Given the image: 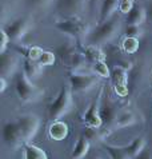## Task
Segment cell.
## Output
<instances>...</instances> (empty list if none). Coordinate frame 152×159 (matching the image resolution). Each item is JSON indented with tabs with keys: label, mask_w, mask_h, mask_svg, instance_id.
<instances>
[{
	"label": "cell",
	"mask_w": 152,
	"mask_h": 159,
	"mask_svg": "<svg viewBox=\"0 0 152 159\" xmlns=\"http://www.w3.org/2000/svg\"><path fill=\"white\" fill-rule=\"evenodd\" d=\"M99 107H100V96L97 100H93L83 114V122L86 123L87 126L96 127V129H100V127L104 126L103 119L100 116Z\"/></svg>",
	"instance_id": "cell-14"
},
{
	"label": "cell",
	"mask_w": 152,
	"mask_h": 159,
	"mask_svg": "<svg viewBox=\"0 0 152 159\" xmlns=\"http://www.w3.org/2000/svg\"><path fill=\"white\" fill-rule=\"evenodd\" d=\"M2 138H3V142L6 143L8 147H12V148L17 147L19 144H23L17 120L4 123L3 129H2Z\"/></svg>",
	"instance_id": "cell-13"
},
{
	"label": "cell",
	"mask_w": 152,
	"mask_h": 159,
	"mask_svg": "<svg viewBox=\"0 0 152 159\" xmlns=\"http://www.w3.org/2000/svg\"><path fill=\"white\" fill-rule=\"evenodd\" d=\"M0 39H2V44H0V54L2 52H6L8 50V43H11V39L8 36V34L4 31V28H2V32H0Z\"/></svg>",
	"instance_id": "cell-32"
},
{
	"label": "cell",
	"mask_w": 152,
	"mask_h": 159,
	"mask_svg": "<svg viewBox=\"0 0 152 159\" xmlns=\"http://www.w3.org/2000/svg\"><path fill=\"white\" fill-rule=\"evenodd\" d=\"M145 10H147V23L152 25V0H148Z\"/></svg>",
	"instance_id": "cell-34"
},
{
	"label": "cell",
	"mask_w": 152,
	"mask_h": 159,
	"mask_svg": "<svg viewBox=\"0 0 152 159\" xmlns=\"http://www.w3.org/2000/svg\"><path fill=\"white\" fill-rule=\"evenodd\" d=\"M59 59L61 64L67 68L72 70V72H83L84 68L88 67L89 61L86 59L82 51H79L74 44H63L57 50Z\"/></svg>",
	"instance_id": "cell-3"
},
{
	"label": "cell",
	"mask_w": 152,
	"mask_h": 159,
	"mask_svg": "<svg viewBox=\"0 0 152 159\" xmlns=\"http://www.w3.org/2000/svg\"><path fill=\"white\" fill-rule=\"evenodd\" d=\"M74 106V91L71 86H64L48 107V118L51 120H59L67 115Z\"/></svg>",
	"instance_id": "cell-4"
},
{
	"label": "cell",
	"mask_w": 152,
	"mask_h": 159,
	"mask_svg": "<svg viewBox=\"0 0 152 159\" xmlns=\"http://www.w3.org/2000/svg\"><path fill=\"white\" fill-rule=\"evenodd\" d=\"M7 88V79L0 78V92H4Z\"/></svg>",
	"instance_id": "cell-35"
},
{
	"label": "cell",
	"mask_w": 152,
	"mask_h": 159,
	"mask_svg": "<svg viewBox=\"0 0 152 159\" xmlns=\"http://www.w3.org/2000/svg\"><path fill=\"white\" fill-rule=\"evenodd\" d=\"M99 111H100V116L103 119V123L107 126V127H111V126H115V122L119 116V107L118 104L112 100L111 96H101L100 94V107H99Z\"/></svg>",
	"instance_id": "cell-11"
},
{
	"label": "cell",
	"mask_w": 152,
	"mask_h": 159,
	"mask_svg": "<svg viewBox=\"0 0 152 159\" xmlns=\"http://www.w3.org/2000/svg\"><path fill=\"white\" fill-rule=\"evenodd\" d=\"M103 147L110 155L111 159H129L124 146H114V144H103Z\"/></svg>",
	"instance_id": "cell-24"
},
{
	"label": "cell",
	"mask_w": 152,
	"mask_h": 159,
	"mask_svg": "<svg viewBox=\"0 0 152 159\" xmlns=\"http://www.w3.org/2000/svg\"><path fill=\"white\" fill-rule=\"evenodd\" d=\"M147 21V10L145 6H136L132 8V11L124 16V24H136L141 25Z\"/></svg>",
	"instance_id": "cell-17"
},
{
	"label": "cell",
	"mask_w": 152,
	"mask_h": 159,
	"mask_svg": "<svg viewBox=\"0 0 152 159\" xmlns=\"http://www.w3.org/2000/svg\"><path fill=\"white\" fill-rule=\"evenodd\" d=\"M15 92L23 103H38L44 95V91L35 86L23 71L16 75Z\"/></svg>",
	"instance_id": "cell-5"
},
{
	"label": "cell",
	"mask_w": 152,
	"mask_h": 159,
	"mask_svg": "<svg viewBox=\"0 0 152 159\" xmlns=\"http://www.w3.org/2000/svg\"><path fill=\"white\" fill-rule=\"evenodd\" d=\"M144 31L141 25L136 24H124L123 27V35L124 36H131V38H141Z\"/></svg>",
	"instance_id": "cell-29"
},
{
	"label": "cell",
	"mask_w": 152,
	"mask_h": 159,
	"mask_svg": "<svg viewBox=\"0 0 152 159\" xmlns=\"http://www.w3.org/2000/svg\"><path fill=\"white\" fill-rule=\"evenodd\" d=\"M38 61H39V64H40V66H43V67H50V66H53V64H55L56 56H55V54H53V52L44 50V51H43V54H42V56L39 58Z\"/></svg>",
	"instance_id": "cell-30"
},
{
	"label": "cell",
	"mask_w": 152,
	"mask_h": 159,
	"mask_svg": "<svg viewBox=\"0 0 152 159\" xmlns=\"http://www.w3.org/2000/svg\"><path fill=\"white\" fill-rule=\"evenodd\" d=\"M34 27V19L29 15H23L13 19L4 25V31L8 34L11 42H20Z\"/></svg>",
	"instance_id": "cell-9"
},
{
	"label": "cell",
	"mask_w": 152,
	"mask_h": 159,
	"mask_svg": "<svg viewBox=\"0 0 152 159\" xmlns=\"http://www.w3.org/2000/svg\"><path fill=\"white\" fill-rule=\"evenodd\" d=\"M119 2L120 0H101L99 16H97L96 23H101V21L108 20L116 12H119Z\"/></svg>",
	"instance_id": "cell-16"
},
{
	"label": "cell",
	"mask_w": 152,
	"mask_h": 159,
	"mask_svg": "<svg viewBox=\"0 0 152 159\" xmlns=\"http://www.w3.org/2000/svg\"><path fill=\"white\" fill-rule=\"evenodd\" d=\"M126 147V151L128 154L129 159H133L136 158L139 154L147 147V142H145V138L144 136H136L135 139H132L129 143L124 144Z\"/></svg>",
	"instance_id": "cell-20"
},
{
	"label": "cell",
	"mask_w": 152,
	"mask_h": 159,
	"mask_svg": "<svg viewBox=\"0 0 152 159\" xmlns=\"http://www.w3.org/2000/svg\"><path fill=\"white\" fill-rule=\"evenodd\" d=\"M133 159H152V151H151V148L147 146V147L143 150L139 155H137L136 158H133Z\"/></svg>",
	"instance_id": "cell-33"
},
{
	"label": "cell",
	"mask_w": 152,
	"mask_h": 159,
	"mask_svg": "<svg viewBox=\"0 0 152 159\" xmlns=\"http://www.w3.org/2000/svg\"><path fill=\"white\" fill-rule=\"evenodd\" d=\"M2 58V67H0V74L4 79H11L15 75H17L19 70L23 67V55H20L19 51H11L7 50L6 52L0 54Z\"/></svg>",
	"instance_id": "cell-8"
},
{
	"label": "cell",
	"mask_w": 152,
	"mask_h": 159,
	"mask_svg": "<svg viewBox=\"0 0 152 159\" xmlns=\"http://www.w3.org/2000/svg\"><path fill=\"white\" fill-rule=\"evenodd\" d=\"M82 52L91 64L105 59V52L101 50L100 46H95V44H86V46H83Z\"/></svg>",
	"instance_id": "cell-18"
},
{
	"label": "cell",
	"mask_w": 152,
	"mask_h": 159,
	"mask_svg": "<svg viewBox=\"0 0 152 159\" xmlns=\"http://www.w3.org/2000/svg\"><path fill=\"white\" fill-rule=\"evenodd\" d=\"M17 125H19L23 144L29 143L39 132L40 118L38 115H35V114H27V115H23L17 119Z\"/></svg>",
	"instance_id": "cell-10"
},
{
	"label": "cell",
	"mask_w": 152,
	"mask_h": 159,
	"mask_svg": "<svg viewBox=\"0 0 152 159\" xmlns=\"http://www.w3.org/2000/svg\"><path fill=\"white\" fill-rule=\"evenodd\" d=\"M124 27V16L120 12L110 17L108 20L96 23L86 38V44H95V46H103V44L111 43L118 36L120 32H123Z\"/></svg>",
	"instance_id": "cell-1"
},
{
	"label": "cell",
	"mask_w": 152,
	"mask_h": 159,
	"mask_svg": "<svg viewBox=\"0 0 152 159\" xmlns=\"http://www.w3.org/2000/svg\"><path fill=\"white\" fill-rule=\"evenodd\" d=\"M92 72L96 74L97 76H100L103 79L111 78V70L108 67V64L105 63V60H100L92 64Z\"/></svg>",
	"instance_id": "cell-28"
},
{
	"label": "cell",
	"mask_w": 152,
	"mask_h": 159,
	"mask_svg": "<svg viewBox=\"0 0 152 159\" xmlns=\"http://www.w3.org/2000/svg\"><path fill=\"white\" fill-rule=\"evenodd\" d=\"M53 25L65 36L75 39L78 42L86 40L88 32L92 28L83 20V17H59L55 20Z\"/></svg>",
	"instance_id": "cell-2"
},
{
	"label": "cell",
	"mask_w": 152,
	"mask_h": 159,
	"mask_svg": "<svg viewBox=\"0 0 152 159\" xmlns=\"http://www.w3.org/2000/svg\"><path fill=\"white\" fill-rule=\"evenodd\" d=\"M24 4L34 11H47L55 3V0H23Z\"/></svg>",
	"instance_id": "cell-27"
},
{
	"label": "cell",
	"mask_w": 152,
	"mask_h": 159,
	"mask_svg": "<svg viewBox=\"0 0 152 159\" xmlns=\"http://www.w3.org/2000/svg\"><path fill=\"white\" fill-rule=\"evenodd\" d=\"M23 72L28 76L31 80H35L36 78H39L43 74V66L39 64V61L36 60H31L28 58L23 59Z\"/></svg>",
	"instance_id": "cell-19"
},
{
	"label": "cell",
	"mask_w": 152,
	"mask_h": 159,
	"mask_svg": "<svg viewBox=\"0 0 152 159\" xmlns=\"http://www.w3.org/2000/svg\"><path fill=\"white\" fill-rule=\"evenodd\" d=\"M48 134H50V138L52 140H56V142H61L64 140L69 134V127L65 122L63 120H52V123L48 127Z\"/></svg>",
	"instance_id": "cell-15"
},
{
	"label": "cell",
	"mask_w": 152,
	"mask_h": 159,
	"mask_svg": "<svg viewBox=\"0 0 152 159\" xmlns=\"http://www.w3.org/2000/svg\"><path fill=\"white\" fill-rule=\"evenodd\" d=\"M53 7L59 17H83L89 11V0H55Z\"/></svg>",
	"instance_id": "cell-6"
},
{
	"label": "cell",
	"mask_w": 152,
	"mask_h": 159,
	"mask_svg": "<svg viewBox=\"0 0 152 159\" xmlns=\"http://www.w3.org/2000/svg\"><path fill=\"white\" fill-rule=\"evenodd\" d=\"M93 159H103V158H99V157H97V158H93Z\"/></svg>",
	"instance_id": "cell-36"
},
{
	"label": "cell",
	"mask_w": 152,
	"mask_h": 159,
	"mask_svg": "<svg viewBox=\"0 0 152 159\" xmlns=\"http://www.w3.org/2000/svg\"><path fill=\"white\" fill-rule=\"evenodd\" d=\"M101 129V127H100ZM100 129H96V127H91L87 126L86 129L83 130V135L89 140L91 143H100L103 139H104V132H101Z\"/></svg>",
	"instance_id": "cell-26"
},
{
	"label": "cell",
	"mask_w": 152,
	"mask_h": 159,
	"mask_svg": "<svg viewBox=\"0 0 152 159\" xmlns=\"http://www.w3.org/2000/svg\"><path fill=\"white\" fill-rule=\"evenodd\" d=\"M23 151H24V159H48L46 151L35 144L24 143Z\"/></svg>",
	"instance_id": "cell-23"
},
{
	"label": "cell",
	"mask_w": 152,
	"mask_h": 159,
	"mask_svg": "<svg viewBox=\"0 0 152 159\" xmlns=\"http://www.w3.org/2000/svg\"><path fill=\"white\" fill-rule=\"evenodd\" d=\"M69 86L75 94H86L92 91L99 84L100 76L96 74H86V72H71L69 74Z\"/></svg>",
	"instance_id": "cell-7"
},
{
	"label": "cell",
	"mask_w": 152,
	"mask_h": 159,
	"mask_svg": "<svg viewBox=\"0 0 152 159\" xmlns=\"http://www.w3.org/2000/svg\"><path fill=\"white\" fill-rule=\"evenodd\" d=\"M111 79L114 83V91L120 98L128 95V68L123 66H115L111 70Z\"/></svg>",
	"instance_id": "cell-12"
},
{
	"label": "cell",
	"mask_w": 152,
	"mask_h": 159,
	"mask_svg": "<svg viewBox=\"0 0 152 159\" xmlns=\"http://www.w3.org/2000/svg\"><path fill=\"white\" fill-rule=\"evenodd\" d=\"M137 116L132 111H124L120 112L118 119L115 122V129H126V127H131L136 125Z\"/></svg>",
	"instance_id": "cell-22"
},
{
	"label": "cell",
	"mask_w": 152,
	"mask_h": 159,
	"mask_svg": "<svg viewBox=\"0 0 152 159\" xmlns=\"http://www.w3.org/2000/svg\"><path fill=\"white\" fill-rule=\"evenodd\" d=\"M89 147H91V142H89L86 136L84 135L79 136L78 140H76V143H75V147L72 150V154H71V158L72 159H83L88 154Z\"/></svg>",
	"instance_id": "cell-21"
},
{
	"label": "cell",
	"mask_w": 152,
	"mask_h": 159,
	"mask_svg": "<svg viewBox=\"0 0 152 159\" xmlns=\"http://www.w3.org/2000/svg\"><path fill=\"white\" fill-rule=\"evenodd\" d=\"M122 50L126 52V54H136L139 51V47H140V40L139 38H131V36H124L122 39Z\"/></svg>",
	"instance_id": "cell-25"
},
{
	"label": "cell",
	"mask_w": 152,
	"mask_h": 159,
	"mask_svg": "<svg viewBox=\"0 0 152 159\" xmlns=\"http://www.w3.org/2000/svg\"><path fill=\"white\" fill-rule=\"evenodd\" d=\"M133 7H135V2L133 0H120L119 2V12L123 16L129 14Z\"/></svg>",
	"instance_id": "cell-31"
}]
</instances>
